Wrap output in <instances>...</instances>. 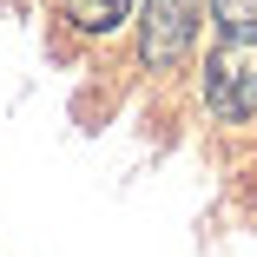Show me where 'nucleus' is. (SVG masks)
Instances as JSON below:
<instances>
[{"label":"nucleus","instance_id":"obj_2","mask_svg":"<svg viewBox=\"0 0 257 257\" xmlns=\"http://www.w3.org/2000/svg\"><path fill=\"white\" fill-rule=\"evenodd\" d=\"M191 33H198V0H145V27H139L145 66H178L191 53Z\"/></svg>","mask_w":257,"mask_h":257},{"label":"nucleus","instance_id":"obj_1","mask_svg":"<svg viewBox=\"0 0 257 257\" xmlns=\"http://www.w3.org/2000/svg\"><path fill=\"white\" fill-rule=\"evenodd\" d=\"M204 99H211V112L244 125L257 119V40H224L211 66H204Z\"/></svg>","mask_w":257,"mask_h":257},{"label":"nucleus","instance_id":"obj_4","mask_svg":"<svg viewBox=\"0 0 257 257\" xmlns=\"http://www.w3.org/2000/svg\"><path fill=\"white\" fill-rule=\"evenodd\" d=\"M224 40H257V0H211Z\"/></svg>","mask_w":257,"mask_h":257},{"label":"nucleus","instance_id":"obj_3","mask_svg":"<svg viewBox=\"0 0 257 257\" xmlns=\"http://www.w3.org/2000/svg\"><path fill=\"white\" fill-rule=\"evenodd\" d=\"M66 7V20L79 27V33H112L125 14H132V0H60Z\"/></svg>","mask_w":257,"mask_h":257}]
</instances>
